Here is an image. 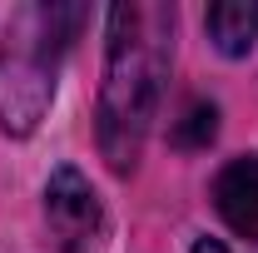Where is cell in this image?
Masks as SVG:
<instances>
[{"label": "cell", "mask_w": 258, "mask_h": 253, "mask_svg": "<svg viewBox=\"0 0 258 253\" xmlns=\"http://www.w3.org/2000/svg\"><path fill=\"white\" fill-rule=\"evenodd\" d=\"M174 60V10L129 0L109 10V55H104V85H99V154L109 159L114 174H129L149 124L159 114L164 80Z\"/></svg>", "instance_id": "cell-1"}, {"label": "cell", "mask_w": 258, "mask_h": 253, "mask_svg": "<svg viewBox=\"0 0 258 253\" xmlns=\"http://www.w3.org/2000/svg\"><path fill=\"white\" fill-rule=\"evenodd\" d=\"M80 5H20L0 40V129L25 139L40 129L55 99V75L80 30Z\"/></svg>", "instance_id": "cell-2"}, {"label": "cell", "mask_w": 258, "mask_h": 253, "mask_svg": "<svg viewBox=\"0 0 258 253\" xmlns=\"http://www.w3.org/2000/svg\"><path fill=\"white\" fill-rule=\"evenodd\" d=\"M45 223H50V243L55 253H99L104 248V209L90 179L60 164L45 184Z\"/></svg>", "instance_id": "cell-3"}, {"label": "cell", "mask_w": 258, "mask_h": 253, "mask_svg": "<svg viewBox=\"0 0 258 253\" xmlns=\"http://www.w3.org/2000/svg\"><path fill=\"white\" fill-rule=\"evenodd\" d=\"M214 209H219V219L233 233L258 238V154L233 159V164L219 169V179H214Z\"/></svg>", "instance_id": "cell-4"}, {"label": "cell", "mask_w": 258, "mask_h": 253, "mask_svg": "<svg viewBox=\"0 0 258 253\" xmlns=\"http://www.w3.org/2000/svg\"><path fill=\"white\" fill-rule=\"evenodd\" d=\"M204 30H209V40L224 55H248L258 45V5H248V0H219V5H209Z\"/></svg>", "instance_id": "cell-5"}, {"label": "cell", "mask_w": 258, "mask_h": 253, "mask_svg": "<svg viewBox=\"0 0 258 253\" xmlns=\"http://www.w3.org/2000/svg\"><path fill=\"white\" fill-rule=\"evenodd\" d=\"M214 129H219V109H214V104H204V99H189V104H184V114H179V124H174V144L199 149V144H209V139H214Z\"/></svg>", "instance_id": "cell-6"}, {"label": "cell", "mask_w": 258, "mask_h": 253, "mask_svg": "<svg viewBox=\"0 0 258 253\" xmlns=\"http://www.w3.org/2000/svg\"><path fill=\"white\" fill-rule=\"evenodd\" d=\"M194 253H228V248L219 243V238H199V243H194Z\"/></svg>", "instance_id": "cell-7"}]
</instances>
